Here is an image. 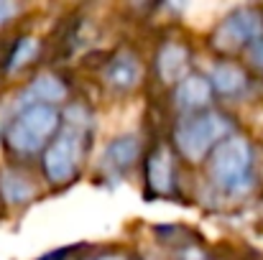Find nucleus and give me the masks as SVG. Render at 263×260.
<instances>
[{
  "instance_id": "nucleus-14",
  "label": "nucleus",
  "mask_w": 263,
  "mask_h": 260,
  "mask_svg": "<svg viewBox=\"0 0 263 260\" xmlns=\"http://www.w3.org/2000/svg\"><path fill=\"white\" fill-rule=\"evenodd\" d=\"M39 51H41L39 38H33V36H23V38H18V41L13 44L10 54H8V64H5V69L13 74V72L28 67V64L39 56Z\"/></svg>"
},
{
  "instance_id": "nucleus-4",
  "label": "nucleus",
  "mask_w": 263,
  "mask_h": 260,
  "mask_svg": "<svg viewBox=\"0 0 263 260\" xmlns=\"http://www.w3.org/2000/svg\"><path fill=\"white\" fill-rule=\"evenodd\" d=\"M87 151V130L64 125L49 148L41 153V171L49 184H69L80 169Z\"/></svg>"
},
{
  "instance_id": "nucleus-1",
  "label": "nucleus",
  "mask_w": 263,
  "mask_h": 260,
  "mask_svg": "<svg viewBox=\"0 0 263 260\" xmlns=\"http://www.w3.org/2000/svg\"><path fill=\"white\" fill-rule=\"evenodd\" d=\"M207 178L210 184L230 199L248 196L256 189V151L248 138L230 135L225 138L207 158Z\"/></svg>"
},
{
  "instance_id": "nucleus-11",
  "label": "nucleus",
  "mask_w": 263,
  "mask_h": 260,
  "mask_svg": "<svg viewBox=\"0 0 263 260\" xmlns=\"http://www.w3.org/2000/svg\"><path fill=\"white\" fill-rule=\"evenodd\" d=\"M210 85H212L215 94H220L225 99H240L251 89V77L235 62H220L210 69Z\"/></svg>"
},
{
  "instance_id": "nucleus-10",
  "label": "nucleus",
  "mask_w": 263,
  "mask_h": 260,
  "mask_svg": "<svg viewBox=\"0 0 263 260\" xmlns=\"http://www.w3.org/2000/svg\"><path fill=\"white\" fill-rule=\"evenodd\" d=\"M189 62H192V54L184 44L166 41V44H161V49L156 54V74L164 85L176 87L184 77H189Z\"/></svg>"
},
{
  "instance_id": "nucleus-15",
  "label": "nucleus",
  "mask_w": 263,
  "mask_h": 260,
  "mask_svg": "<svg viewBox=\"0 0 263 260\" xmlns=\"http://www.w3.org/2000/svg\"><path fill=\"white\" fill-rule=\"evenodd\" d=\"M18 13H21V5H18V3H13V0H0V28L8 26Z\"/></svg>"
},
{
  "instance_id": "nucleus-9",
  "label": "nucleus",
  "mask_w": 263,
  "mask_h": 260,
  "mask_svg": "<svg viewBox=\"0 0 263 260\" xmlns=\"http://www.w3.org/2000/svg\"><path fill=\"white\" fill-rule=\"evenodd\" d=\"M67 85H64V79L62 77H57V74H51V72H44V74H39V77H33L28 87L21 92V102H18V107L15 110H21V107H26V105H51V107H57L59 102H64L67 99ZM13 110V112H15Z\"/></svg>"
},
{
  "instance_id": "nucleus-8",
  "label": "nucleus",
  "mask_w": 263,
  "mask_h": 260,
  "mask_svg": "<svg viewBox=\"0 0 263 260\" xmlns=\"http://www.w3.org/2000/svg\"><path fill=\"white\" fill-rule=\"evenodd\" d=\"M107 87L118 89V92H130L141 85V77H143V67L138 62V56L128 49L118 51L115 56H110V62L105 64V72H102Z\"/></svg>"
},
{
  "instance_id": "nucleus-17",
  "label": "nucleus",
  "mask_w": 263,
  "mask_h": 260,
  "mask_svg": "<svg viewBox=\"0 0 263 260\" xmlns=\"http://www.w3.org/2000/svg\"><path fill=\"white\" fill-rule=\"evenodd\" d=\"M181 260H204V253L199 248H194V245H186L181 250Z\"/></svg>"
},
{
  "instance_id": "nucleus-18",
  "label": "nucleus",
  "mask_w": 263,
  "mask_h": 260,
  "mask_svg": "<svg viewBox=\"0 0 263 260\" xmlns=\"http://www.w3.org/2000/svg\"><path fill=\"white\" fill-rule=\"evenodd\" d=\"M95 260H128V255H123V253H105V255H100Z\"/></svg>"
},
{
  "instance_id": "nucleus-6",
  "label": "nucleus",
  "mask_w": 263,
  "mask_h": 260,
  "mask_svg": "<svg viewBox=\"0 0 263 260\" xmlns=\"http://www.w3.org/2000/svg\"><path fill=\"white\" fill-rule=\"evenodd\" d=\"M146 186L154 196H172L176 189V171L174 156L166 146H156L146 156Z\"/></svg>"
},
{
  "instance_id": "nucleus-13",
  "label": "nucleus",
  "mask_w": 263,
  "mask_h": 260,
  "mask_svg": "<svg viewBox=\"0 0 263 260\" xmlns=\"http://www.w3.org/2000/svg\"><path fill=\"white\" fill-rule=\"evenodd\" d=\"M0 196L8 204H26L36 196V181L21 169H5L0 171Z\"/></svg>"
},
{
  "instance_id": "nucleus-3",
  "label": "nucleus",
  "mask_w": 263,
  "mask_h": 260,
  "mask_svg": "<svg viewBox=\"0 0 263 260\" xmlns=\"http://www.w3.org/2000/svg\"><path fill=\"white\" fill-rule=\"evenodd\" d=\"M233 135V120L220 110L181 115L174 125V146L189 164H202L210 153Z\"/></svg>"
},
{
  "instance_id": "nucleus-7",
  "label": "nucleus",
  "mask_w": 263,
  "mask_h": 260,
  "mask_svg": "<svg viewBox=\"0 0 263 260\" xmlns=\"http://www.w3.org/2000/svg\"><path fill=\"white\" fill-rule=\"evenodd\" d=\"M212 85L210 77L202 74H189L174 87V105L181 115H194V112H204L207 105L212 102Z\"/></svg>"
},
{
  "instance_id": "nucleus-2",
  "label": "nucleus",
  "mask_w": 263,
  "mask_h": 260,
  "mask_svg": "<svg viewBox=\"0 0 263 260\" xmlns=\"http://www.w3.org/2000/svg\"><path fill=\"white\" fill-rule=\"evenodd\" d=\"M62 125V112L51 105H26L13 112L5 123V148L18 156L28 158L44 153L49 143L57 138Z\"/></svg>"
},
{
  "instance_id": "nucleus-16",
  "label": "nucleus",
  "mask_w": 263,
  "mask_h": 260,
  "mask_svg": "<svg viewBox=\"0 0 263 260\" xmlns=\"http://www.w3.org/2000/svg\"><path fill=\"white\" fill-rule=\"evenodd\" d=\"M248 59H251V64H253L256 69H261L263 72V38L261 41H256V44L248 49Z\"/></svg>"
},
{
  "instance_id": "nucleus-5",
  "label": "nucleus",
  "mask_w": 263,
  "mask_h": 260,
  "mask_svg": "<svg viewBox=\"0 0 263 260\" xmlns=\"http://www.w3.org/2000/svg\"><path fill=\"white\" fill-rule=\"evenodd\" d=\"M261 38L263 13L256 8H235L212 31V46L217 51H225V54L238 51V49H251Z\"/></svg>"
},
{
  "instance_id": "nucleus-12",
  "label": "nucleus",
  "mask_w": 263,
  "mask_h": 260,
  "mask_svg": "<svg viewBox=\"0 0 263 260\" xmlns=\"http://www.w3.org/2000/svg\"><path fill=\"white\" fill-rule=\"evenodd\" d=\"M138 156H141L138 135H118L107 143L102 153V169L110 173H125L136 166Z\"/></svg>"
}]
</instances>
